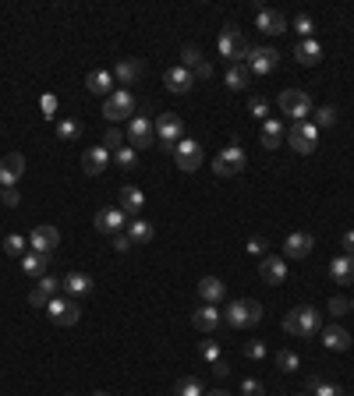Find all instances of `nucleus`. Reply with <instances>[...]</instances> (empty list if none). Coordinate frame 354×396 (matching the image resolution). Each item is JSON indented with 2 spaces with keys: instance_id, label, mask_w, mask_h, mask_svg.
Returning <instances> with one entry per match:
<instances>
[{
  "instance_id": "obj_3",
  "label": "nucleus",
  "mask_w": 354,
  "mask_h": 396,
  "mask_svg": "<svg viewBox=\"0 0 354 396\" xmlns=\"http://www.w3.org/2000/svg\"><path fill=\"white\" fill-rule=\"evenodd\" d=\"M138 110V100L131 96V89H114V96L103 100V117L110 124H121V121H131Z\"/></svg>"
},
{
  "instance_id": "obj_23",
  "label": "nucleus",
  "mask_w": 354,
  "mask_h": 396,
  "mask_svg": "<svg viewBox=\"0 0 354 396\" xmlns=\"http://www.w3.org/2000/svg\"><path fill=\"white\" fill-rule=\"evenodd\" d=\"M199 297H202L206 304H220V301L227 297V283H223L220 276H202V280H199Z\"/></svg>"
},
{
  "instance_id": "obj_34",
  "label": "nucleus",
  "mask_w": 354,
  "mask_h": 396,
  "mask_svg": "<svg viewBox=\"0 0 354 396\" xmlns=\"http://www.w3.org/2000/svg\"><path fill=\"white\" fill-rule=\"evenodd\" d=\"M308 392H312V396H347V389H343L340 382H326V378H319V375L308 378Z\"/></svg>"
},
{
  "instance_id": "obj_32",
  "label": "nucleus",
  "mask_w": 354,
  "mask_h": 396,
  "mask_svg": "<svg viewBox=\"0 0 354 396\" xmlns=\"http://www.w3.org/2000/svg\"><path fill=\"white\" fill-rule=\"evenodd\" d=\"M47 269H50V255H40V251L22 255V272L25 276H47Z\"/></svg>"
},
{
  "instance_id": "obj_43",
  "label": "nucleus",
  "mask_w": 354,
  "mask_h": 396,
  "mask_svg": "<svg viewBox=\"0 0 354 396\" xmlns=\"http://www.w3.org/2000/svg\"><path fill=\"white\" fill-rule=\"evenodd\" d=\"M202 61H206V57H202V50H199V47H184V50H181V68H188V71H191V68H199Z\"/></svg>"
},
{
  "instance_id": "obj_49",
  "label": "nucleus",
  "mask_w": 354,
  "mask_h": 396,
  "mask_svg": "<svg viewBox=\"0 0 354 396\" xmlns=\"http://www.w3.org/2000/svg\"><path fill=\"white\" fill-rule=\"evenodd\" d=\"M0 202H4L8 209H18L22 205V191L18 188H0Z\"/></svg>"
},
{
  "instance_id": "obj_42",
  "label": "nucleus",
  "mask_w": 354,
  "mask_h": 396,
  "mask_svg": "<svg viewBox=\"0 0 354 396\" xmlns=\"http://www.w3.org/2000/svg\"><path fill=\"white\" fill-rule=\"evenodd\" d=\"M25 248H29V241H25L22 234H8V237H4V251H8V255H18V258H22Z\"/></svg>"
},
{
  "instance_id": "obj_15",
  "label": "nucleus",
  "mask_w": 354,
  "mask_h": 396,
  "mask_svg": "<svg viewBox=\"0 0 354 396\" xmlns=\"http://www.w3.org/2000/svg\"><path fill=\"white\" fill-rule=\"evenodd\" d=\"M25 174V156L22 152H8L0 160V188H15Z\"/></svg>"
},
{
  "instance_id": "obj_26",
  "label": "nucleus",
  "mask_w": 354,
  "mask_h": 396,
  "mask_svg": "<svg viewBox=\"0 0 354 396\" xmlns=\"http://www.w3.org/2000/svg\"><path fill=\"white\" fill-rule=\"evenodd\" d=\"M329 280L340 283V287L354 283V258H350V255H336V258L329 262Z\"/></svg>"
},
{
  "instance_id": "obj_40",
  "label": "nucleus",
  "mask_w": 354,
  "mask_h": 396,
  "mask_svg": "<svg viewBox=\"0 0 354 396\" xmlns=\"http://www.w3.org/2000/svg\"><path fill=\"white\" fill-rule=\"evenodd\" d=\"M312 117H315L312 121L315 128H333L336 124V107H319V110H312Z\"/></svg>"
},
{
  "instance_id": "obj_51",
  "label": "nucleus",
  "mask_w": 354,
  "mask_h": 396,
  "mask_svg": "<svg viewBox=\"0 0 354 396\" xmlns=\"http://www.w3.org/2000/svg\"><path fill=\"white\" fill-rule=\"evenodd\" d=\"M347 311H350V301H347V297H340V294H336V297H329V315H336V318H340V315H347Z\"/></svg>"
},
{
  "instance_id": "obj_27",
  "label": "nucleus",
  "mask_w": 354,
  "mask_h": 396,
  "mask_svg": "<svg viewBox=\"0 0 354 396\" xmlns=\"http://www.w3.org/2000/svg\"><path fill=\"white\" fill-rule=\"evenodd\" d=\"M237 43H241L237 25H234V22H230V25H223V29H220V40H216V50H220V57H223L227 64L234 61V47H237Z\"/></svg>"
},
{
  "instance_id": "obj_56",
  "label": "nucleus",
  "mask_w": 354,
  "mask_h": 396,
  "mask_svg": "<svg viewBox=\"0 0 354 396\" xmlns=\"http://www.w3.org/2000/svg\"><path fill=\"white\" fill-rule=\"evenodd\" d=\"M213 174H216V177H230V170L223 167V160H220V156H213Z\"/></svg>"
},
{
  "instance_id": "obj_16",
  "label": "nucleus",
  "mask_w": 354,
  "mask_h": 396,
  "mask_svg": "<svg viewBox=\"0 0 354 396\" xmlns=\"http://www.w3.org/2000/svg\"><path fill=\"white\" fill-rule=\"evenodd\" d=\"M259 142H262V149H280L287 142V124L280 117H266L259 128Z\"/></svg>"
},
{
  "instance_id": "obj_39",
  "label": "nucleus",
  "mask_w": 354,
  "mask_h": 396,
  "mask_svg": "<svg viewBox=\"0 0 354 396\" xmlns=\"http://www.w3.org/2000/svg\"><path fill=\"white\" fill-rule=\"evenodd\" d=\"M290 29H294L301 40H312V36H315V22H312V15H297V18L290 22Z\"/></svg>"
},
{
  "instance_id": "obj_22",
  "label": "nucleus",
  "mask_w": 354,
  "mask_h": 396,
  "mask_svg": "<svg viewBox=\"0 0 354 396\" xmlns=\"http://www.w3.org/2000/svg\"><path fill=\"white\" fill-rule=\"evenodd\" d=\"M61 294H64V297H75V301H78V297H85V294H93V276H89V272H78V269H75V272H68V276H64V290H61Z\"/></svg>"
},
{
  "instance_id": "obj_61",
  "label": "nucleus",
  "mask_w": 354,
  "mask_h": 396,
  "mask_svg": "<svg viewBox=\"0 0 354 396\" xmlns=\"http://www.w3.org/2000/svg\"><path fill=\"white\" fill-rule=\"evenodd\" d=\"M350 311H354V297H350Z\"/></svg>"
},
{
  "instance_id": "obj_11",
  "label": "nucleus",
  "mask_w": 354,
  "mask_h": 396,
  "mask_svg": "<svg viewBox=\"0 0 354 396\" xmlns=\"http://www.w3.org/2000/svg\"><path fill=\"white\" fill-rule=\"evenodd\" d=\"M255 29H262L266 36H280V32H287L290 29V22H287V15L283 11H273V8H255Z\"/></svg>"
},
{
  "instance_id": "obj_54",
  "label": "nucleus",
  "mask_w": 354,
  "mask_h": 396,
  "mask_svg": "<svg viewBox=\"0 0 354 396\" xmlns=\"http://www.w3.org/2000/svg\"><path fill=\"white\" fill-rule=\"evenodd\" d=\"M266 248H269L266 237H252V241H248V251H252V255H266Z\"/></svg>"
},
{
  "instance_id": "obj_25",
  "label": "nucleus",
  "mask_w": 354,
  "mask_h": 396,
  "mask_svg": "<svg viewBox=\"0 0 354 396\" xmlns=\"http://www.w3.org/2000/svg\"><path fill=\"white\" fill-rule=\"evenodd\" d=\"M85 89L93 92V96H114V71H89L85 75Z\"/></svg>"
},
{
  "instance_id": "obj_29",
  "label": "nucleus",
  "mask_w": 354,
  "mask_h": 396,
  "mask_svg": "<svg viewBox=\"0 0 354 396\" xmlns=\"http://www.w3.org/2000/svg\"><path fill=\"white\" fill-rule=\"evenodd\" d=\"M294 61L305 64V68L319 64V61H322V47H319V40H301V43L294 47Z\"/></svg>"
},
{
  "instance_id": "obj_20",
  "label": "nucleus",
  "mask_w": 354,
  "mask_h": 396,
  "mask_svg": "<svg viewBox=\"0 0 354 396\" xmlns=\"http://www.w3.org/2000/svg\"><path fill=\"white\" fill-rule=\"evenodd\" d=\"M312 248H315V237H312L308 230H294V234H287V241H283V255H290V258H308Z\"/></svg>"
},
{
  "instance_id": "obj_18",
  "label": "nucleus",
  "mask_w": 354,
  "mask_h": 396,
  "mask_svg": "<svg viewBox=\"0 0 354 396\" xmlns=\"http://www.w3.org/2000/svg\"><path fill=\"white\" fill-rule=\"evenodd\" d=\"M110 163H114V156H110L103 145H93V149H85V152H82V170H85L89 177H100Z\"/></svg>"
},
{
  "instance_id": "obj_50",
  "label": "nucleus",
  "mask_w": 354,
  "mask_h": 396,
  "mask_svg": "<svg viewBox=\"0 0 354 396\" xmlns=\"http://www.w3.org/2000/svg\"><path fill=\"white\" fill-rule=\"evenodd\" d=\"M110 244H114V251H117V255H128V251L135 248L128 234H114V237H110Z\"/></svg>"
},
{
  "instance_id": "obj_47",
  "label": "nucleus",
  "mask_w": 354,
  "mask_h": 396,
  "mask_svg": "<svg viewBox=\"0 0 354 396\" xmlns=\"http://www.w3.org/2000/svg\"><path fill=\"white\" fill-rule=\"evenodd\" d=\"M237 392H241V396H266V385H262L259 378H241Z\"/></svg>"
},
{
  "instance_id": "obj_13",
  "label": "nucleus",
  "mask_w": 354,
  "mask_h": 396,
  "mask_svg": "<svg viewBox=\"0 0 354 396\" xmlns=\"http://www.w3.org/2000/svg\"><path fill=\"white\" fill-rule=\"evenodd\" d=\"M29 248H33V251H40V255L57 251V248H61V230H57V227H50V223L36 227V230L29 234Z\"/></svg>"
},
{
  "instance_id": "obj_6",
  "label": "nucleus",
  "mask_w": 354,
  "mask_h": 396,
  "mask_svg": "<svg viewBox=\"0 0 354 396\" xmlns=\"http://www.w3.org/2000/svg\"><path fill=\"white\" fill-rule=\"evenodd\" d=\"M124 138H128V145H131L135 152H146V149L153 145V138H156L153 121H149L146 114H135V117L128 121V128H124Z\"/></svg>"
},
{
  "instance_id": "obj_37",
  "label": "nucleus",
  "mask_w": 354,
  "mask_h": 396,
  "mask_svg": "<svg viewBox=\"0 0 354 396\" xmlns=\"http://www.w3.org/2000/svg\"><path fill=\"white\" fill-rule=\"evenodd\" d=\"M36 290H43L47 297H61V290H64V280L61 276H40V283H36Z\"/></svg>"
},
{
  "instance_id": "obj_59",
  "label": "nucleus",
  "mask_w": 354,
  "mask_h": 396,
  "mask_svg": "<svg viewBox=\"0 0 354 396\" xmlns=\"http://www.w3.org/2000/svg\"><path fill=\"white\" fill-rule=\"evenodd\" d=\"M93 396H110V392H103V389H100V392H93Z\"/></svg>"
},
{
  "instance_id": "obj_45",
  "label": "nucleus",
  "mask_w": 354,
  "mask_h": 396,
  "mask_svg": "<svg viewBox=\"0 0 354 396\" xmlns=\"http://www.w3.org/2000/svg\"><path fill=\"white\" fill-rule=\"evenodd\" d=\"M199 357L209 361V364H216V361H220V343H216V340H202V343H199Z\"/></svg>"
},
{
  "instance_id": "obj_48",
  "label": "nucleus",
  "mask_w": 354,
  "mask_h": 396,
  "mask_svg": "<svg viewBox=\"0 0 354 396\" xmlns=\"http://www.w3.org/2000/svg\"><path fill=\"white\" fill-rule=\"evenodd\" d=\"M244 357L248 361H262L266 357V340H248L244 343Z\"/></svg>"
},
{
  "instance_id": "obj_31",
  "label": "nucleus",
  "mask_w": 354,
  "mask_h": 396,
  "mask_svg": "<svg viewBox=\"0 0 354 396\" xmlns=\"http://www.w3.org/2000/svg\"><path fill=\"white\" fill-rule=\"evenodd\" d=\"M248 82H252V71H248V64H227V89H230V92H241V89H248Z\"/></svg>"
},
{
  "instance_id": "obj_38",
  "label": "nucleus",
  "mask_w": 354,
  "mask_h": 396,
  "mask_svg": "<svg viewBox=\"0 0 354 396\" xmlns=\"http://www.w3.org/2000/svg\"><path fill=\"white\" fill-rule=\"evenodd\" d=\"M114 163H117L121 170H135V163H138V152H135L131 145H121V149L114 152Z\"/></svg>"
},
{
  "instance_id": "obj_8",
  "label": "nucleus",
  "mask_w": 354,
  "mask_h": 396,
  "mask_svg": "<svg viewBox=\"0 0 354 396\" xmlns=\"http://www.w3.org/2000/svg\"><path fill=\"white\" fill-rule=\"evenodd\" d=\"M47 315H50L54 325H75V322L82 318V304H78L75 297H54V301L47 304Z\"/></svg>"
},
{
  "instance_id": "obj_58",
  "label": "nucleus",
  "mask_w": 354,
  "mask_h": 396,
  "mask_svg": "<svg viewBox=\"0 0 354 396\" xmlns=\"http://www.w3.org/2000/svg\"><path fill=\"white\" fill-rule=\"evenodd\" d=\"M206 396H230V392H227V389H209Z\"/></svg>"
},
{
  "instance_id": "obj_57",
  "label": "nucleus",
  "mask_w": 354,
  "mask_h": 396,
  "mask_svg": "<svg viewBox=\"0 0 354 396\" xmlns=\"http://www.w3.org/2000/svg\"><path fill=\"white\" fill-rule=\"evenodd\" d=\"M213 375H216V378H227V375H230V364H227V361H216V364H213Z\"/></svg>"
},
{
  "instance_id": "obj_1",
  "label": "nucleus",
  "mask_w": 354,
  "mask_h": 396,
  "mask_svg": "<svg viewBox=\"0 0 354 396\" xmlns=\"http://www.w3.org/2000/svg\"><path fill=\"white\" fill-rule=\"evenodd\" d=\"M280 325H283V332H290V336H297V340H312V336L322 332L319 308H312V304H297V308H290V311L283 315Z\"/></svg>"
},
{
  "instance_id": "obj_5",
  "label": "nucleus",
  "mask_w": 354,
  "mask_h": 396,
  "mask_svg": "<svg viewBox=\"0 0 354 396\" xmlns=\"http://www.w3.org/2000/svg\"><path fill=\"white\" fill-rule=\"evenodd\" d=\"M287 142H290V149H294L297 156H312L315 145H319V128H315L312 121H294V124L287 128Z\"/></svg>"
},
{
  "instance_id": "obj_44",
  "label": "nucleus",
  "mask_w": 354,
  "mask_h": 396,
  "mask_svg": "<svg viewBox=\"0 0 354 396\" xmlns=\"http://www.w3.org/2000/svg\"><path fill=\"white\" fill-rule=\"evenodd\" d=\"M248 114H252V117L262 124V121L269 117V103H266L262 96H252V100H248Z\"/></svg>"
},
{
  "instance_id": "obj_2",
  "label": "nucleus",
  "mask_w": 354,
  "mask_h": 396,
  "mask_svg": "<svg viewBox=\"0 0 354 396\" xmlns=\"http://www.w3.org/2000/svg\"><path fill=\"white\" fill-rule=\"evenodd\" d=\"M262 304L259 301H252V297H241V301H230L227 304V311H223V322L230 325V329H255L259 322H262Z\"/></svg>"
},
{
  "instance_id": "obj_35",
  "label": "nucleus",
  "mask_w": 354,
  "mask_h": 396,
  "mask_svg": "<svg viewBox=\"0 0 354 396\" xmlns=\"http://www.w3.org/2000/svg\"><path fill=\"white\" fill-rule=\"evenodd\" d=\"M174 396H206V385H202V378H195V375H181V378L174 382Z\"/></svg>"
},
{
  "instance_id": "obj_30",
  "label": "nucleus",
  "mask_w": 354,
  "mask_h": 396,
  "mask_svg": "<svg viewBox=\"0 0 354 396\" xmlns=\"http://www.w3.org/2000/svg\"><path fill=\"white\" fill-rule=\"evenodd\" d=\"M138 75H142V61H135V57H124L114 68V82H121V89L131 85V82H138Z\"/></svg>"
},
{
  "instance_id": "obj_17",
  "label": "nucleus",
  "mask_w": 354,
  "mask_h": 396,
  "mask_svg": "<svg viewBox=\"0 0 354 396\" xmlns=\"http://www.w3.org/2000/svg\"><path fill=\"white\" fill-rule=\"evenodd\" d=\"M220 322H223V311L216 308V304H202V308H195L191 311V325L199 329V332H216L220 329Z\"/></svg>"
},
{
  "instance_id": "obj_24",
  "label": "nucleus",
  "mask_w": 354,
  "mask_h": 396,
  "mask_svg": "<svg viewBox=\"0 0 354 396\" xmlns=\"http://www.w3.org/2000/svg\"><path fill=\"white\" fill-rule=\"evenodd\" d=\"M322 347L333 354H343L350 347V332L343 325H322Z\"/></svg>"
},
{
  "instance_id": "obj_12",
  "label": "nucleus",
  "mask_w": 354,
  "mask_h": 396,
  "mask_svg": "<svg viewBox=\"0 0 354 396\" xmlns=\"http://www.w3.org/2000/svg\"><path fill=\"white\" fill-rule=\"evenodd\" d=\"M128 212L124 209H117V205H110V209H100V216H96V230L100 234H107V237H114V234H124L128 230Z\"/></svg>"
},
{
  "instance_id": "obj_41",
  "label": "nucleus",
  "mask_w": 354,
  "mask_h": 396,
  "mask_svg": "<svg viewBox=\"0 0 354 396\" xmlns=\"http://www.w3.org/2000/svg\"><path fill=\"white\" fill-rule=\"evenodd\" d=\"M121 145H128V138H124V131H121V128H110V131L103 135V149H107V152L114 156V152H117Z\"/></svg>"
},
{
  "instance_id": "obj_60",
  "label": "nucleus",
  "mask_w": 354,
  "mask_h": 396,
  "mask_svg": "<svg viewBox=\"0 0 354 396\" xmlns=\"http://www.w3.org/2000/svg\"><path fill=\"white\" fill-rule=\"evenodd\" d=\"M294 396H312V392H294Z\"/></svg>"
},
{
  "instance_id": "obj_7",
  "label": "nucleus",
  "mask_w": 354,
  "mask_h": 396,
  "mask_svg": "<svg viewBox=\"0 0 354 396\" xmlns=\"http://www.w3.org/2000/svg\"><path fill=\"white\" fill-rule=\"evenodd\" d=\"M174 160H177V170H184V174H195V170H202V145L195 142V138H181L177 145H174Z\"/></svg>"
},
{
  "instance_id": "obj_19",
  "label": "nucleus",
  "mask_w": 354,
  "mask_h": 396,
  "mask_svg": "<svg viewBox=\"0 0 354 396\" xmlns=\"http://www.w3.org/2000/svg\"><path fill=\"white\" fill-rule=\"evenodd\" d=\"M117 198H121V202H117V209H124V212H128V220H131V216L138 220V212L146 209V191H142V188H135V184H124V188L117 191Z\"/></svg>"
},
{
  "instance_id": "obj_14",
  "label": "nucleus",
  "mask_w": 354,
  "mask_h": 396,
  "mask_svg": "<svg viewBox=\"0 0 354 396\" xmlns=\"http://www.w3.org/2000/svg\"><path fill=\"white\" fill-rule=\"evenodd\" d=\"M259 276H262V283H269V287L287 283V258H283V255H262Z\"/></svg>"
},
{
  "instance_id": "obj_46",
  "label": "nucleus",
  "mask_w": 354,
  "mask_h": 396,
  "mask_svg": "<svg viewBox=\"0 0 354 396\" xmlns=\"http://www.w3.org/2000/svg\"><path fill=\"white\" fill-rule=\"evenodd\" d=\"M297 364H301V357H297L294 350H280V354H276V368H280V371H297Z\"/></svg>"
},
{
  "instance_id": "obj_21",
  "label": "nucleus",
  "mask_w": 354,
  "mask_h": 396,
  "mask_svg": "<svg viewBox=\"0 0 354 396\" xmlns=\"http://www.w3.org/2000/svg\"><path fill=\"white\" fill-rule=\"evenodd\" d=\"M163 85H167L170 92H177V96H184V92H191V85H195V78H191V71H188V68H181V64H174V68H167V71H163Z\"/></svg>"
},
{
  "instance_id": "obj_55",
  "label": "nucleus",
  "mask_w": 354,
  "mask_h": 396,
  "mask_svg": "<svg viewBox=\"0 0 354 396\" xmlns=\"http://www.w3.org/2000/svg\"><path fill=\"white\" fill-rule=\"evenodd\" d=\"M340 248H343V255H350V258H354V230H347V234L340 237Z\"/></svg>"
},
{
  "instance_id": "obj_36",
  "label": "nucleus",
  "mask_w": 354,
  "mask_h": 396,
  "mask_svg": "<svg viewBox=\"0 0 354 396\" xmlns=\"http://www.w3.org/2000/svg\"><path fill=\"white\" fill-rule=\"evenodd\" d=\"M57 135H61L64 142H75V138L82 135V121H75V117H64V121H57Z\"/></svg>"
},
{
  "instance_id": "obj_9",
  "label": "nucleus",
  "mask_w": 354,
  "mask_h": 396,
  "mask_svg": "<svg viewBox=\"0 0 354 396\" xmlns=\"http://www.w3.org/2000/svg\"><path fill=\"white\" fill-rule=\"evenodd\" d=\"M280 68V50L276 47H252V57H248V71L266 78Z\"/></svg>"
},
{
  "instance_id": "obj_10",
  "label": "nucleus",
  "mask_w": 354,
  "mask_h": 396,
  "mask_svg": "<svg viewBox=\"0 0 354 396\" xmlns=\"http://www.w3.org/2000/svg\"><path fill=\"white\" fill-rule=\"evenodd\" d=\"M153 131H156L160 145H177L184 138V121L177 114H160L156 124H153Z\"/></svg>"
},
{
  "instance_id": "obj_4",
  "label": "nucleus",
  "mask_w": 354,
  "mask_h": 396,
  "mask_svg": "<svg viewBox=\"0 0 354 396\" xmlns=\"http://www.w3.org/2000/svg\"><path fill=\"white\" fill-rule=\"evenodd\" d=\"M276 103H280V110L290 117V124H294V121H308L312 110H315V103H312V96H308L305 89H283Z\"/></svg>"
},
{
  "instance_id": "obj_33",
  "label": "nucleus",
  "mask_w": 354,
  "mask_h": 396,
  "mask_svg": "<svg viewBox=\"0 0 354 396\" xmlns=\"http://www.w3.org/2000/svg\"><path fill=\"white\" fill-rule=\"evenodd\" d=\"M124 234L131 237V244H149V241L156 237V230H153V223H149V220H131Z\"/></svg>"
},
{
  "instance_id": "obj_53",
  "label": "nucleus",
  "mask_w": 354,
  "mask_h": 396,
  "mask_svg": "<svg viewBox=\"0 0 354 396\" xmlns=\"http://www.w3.org/2000/svg\"><path fill=\"white\" fill-rule=\"evenodd\" d=\"M50 301H54V297H47L43 290H33V294H29V304H33V308H47Z\"/></svg>"
},
{
  "instance_id": "obj_52",
  "label": "nucleus",
  "mask_w": 354,
  "mask_h": 396,
  "mask_svg": "<svg viewBox=\"0 0 354 396\" xmlns=\"http://www.w3.org/2000/svg\"><path fill=\"white\" fill-rule=\"evenodd\" d=\"M191 78H195V82H209V78H213V64L202 61L199 68H191Z\"/></svg>"
},
{
  "instance_id": "obj_28",
  "label": "nucleus",
  "mask_w": 354,
  "mask_h": 396,
  "mask_svg": "<svg viewBox=\"0 0 354 396\" xmlns=\"http://www.w3.org/2000/svg\"><path fill=\"white\" fill-rule=\"evenodd\" d=\"M216 156L223 160V167L230 170V177H234V174H241V170L248 167V156H244V149L237 145V138H234V145H227V149H220Z\"/></svg>"
}]
</instances>
